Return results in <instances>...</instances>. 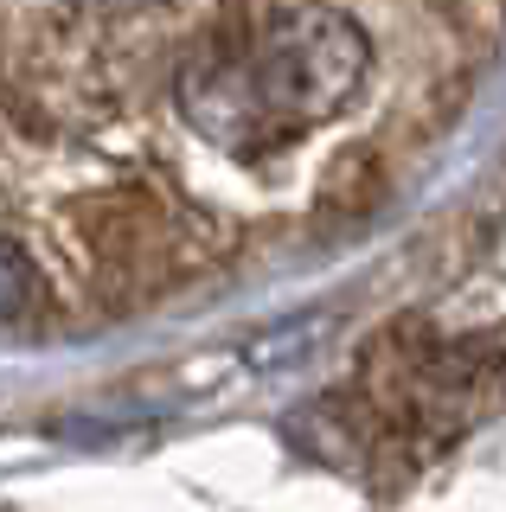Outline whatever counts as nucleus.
<instances>
[{"mask_svg":"<svg viewBox=\"0 0 506 512\" xmlns=\"http://www.w3.org/2000/svg\"><path fill=\"white\" fill-rule=\"evenodd\" d=\"M26 308H33V269H26V256L0 237V327L20 320Z\"/></svg>","mask_w":506,"mask_h":512,"instance_id":"2","label":"nucleus"},{"mask_svg":"<svg viewBox=\"0 0 506 512\" xmlns=\"http://www.w3.org/2000/svg\"><path fill=\"white\" fill-rule=\"evenodd\" d=\"M366 84V32L327 7L231 13L180 64V116L225 154H276Z\"/></svg>","mask_w":506,"mask_h":512,"instance_id":"1","label":"nucleus"}]
</instances>
